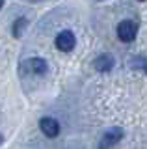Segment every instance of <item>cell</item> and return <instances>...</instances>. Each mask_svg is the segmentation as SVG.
<instances>
[{"mask_svg":"<svg viewBox=\"0 0 147 149\" xmlns=\"http://www.w3.org/2000/svg\"><path fill=\"white\" fill-rule=\"evenodd\" d=\"M116 34L117 37L123 41V43H130V41H134V37L138 34V24L134 21H121L116 28Z\"/></svg>","mask_w":147,"mask_h":149,"instance_id":"1","label":"cell"},{"mask_svg":"<svg viewBox=\"0 0 147 149\" xmlns=\"http://www.w3.org/2000/svg\"><path fill=\"white\" fill-rule=\"evenodd\" d=\"M21 67H22V71L28 73V74H45L49 65L43 58H30V60H24Z\"/></svg>","mask_w":147,"mask_h":149,"instance_id":"2","label":"cell"},{"mask_svg":"<svg viewBox=\"0 0 147 149\" xmlns=\"http://www.w3.org/2000/svg\"><path fill=\"white\" fill-rule=\"evenodd\" d=\"M75 45H76V37L73 32L63 30L56 36V49L62 50V52H71L75 49Z\"/></svg>","mask_w":147,"mask_h":149,"instance_id":"3","label":"cell"},{"mask_svg":"<svg viewBox=\"0 0 147 149\" xmlns=\"http://www.w3.org/2000/svg\"><path fill=\"white\" fill-rule=\"evenodd\" d=\"M39 129H41V132L49 138H56L60 134V123L54 118H41L39 119Z\"/></svg>","mask_w":147,"mask_h":149,"instance_id":"4","label":"cell"},{"mask_svg":"<svg viewBox=\"0 0 147 149\" xmlns=\"http://www.w3.org/2000/svg\"><path fill=\"white\" fill-rule=\"evenodd\" d=\"M123 138V130L119 127H112L108 129L106 132H104L103 136V142H101V149H110L112 146H116V143H119V140Z\"/></svg>","mask_w":147,"mask_h":149,"instance_id":"5","label":"cell"},{"mask_svg":"<svg viewBox=\"0 0 147 149\" xmlns=\"http://www.w3.org/2000/svg\"><path fill=\"white\" fill-rule=\"evenodd\" d=\"M114 63H116L114 56H110V54H101L99 58H95L93 67L97 69L99 73H108V71H112V69H114Z\"/></svg>","mask_w":147,"mask_h":149,"instance_id":"6","label":"cell"},{"mask_svg":"<svg viewBox=\"0 0 147 149\" xmlns=\"http://www.w3.org/2000/svg\"><path fill=\"white\" fill-rule=\"evenodd\" d=\"M26 24H28V21H26L24 17H21V19H17L15 22H13V28H11V34H13V37H19L22 36V32L26 30Z\"/></svg>","mask_w":147,"mask_h":149,"instance_id":"7","label":"cell"},{"mask_svg":"<svg viewBox=\"0 0 147 149\" xmlns=\"http://www.w3.org/2000/svg\"><path fill=\"white\" fill-rule=\"evenodd\" d=\"M2 6H4V0H0V9H2Z\"/></svg>","mask_w":147,"mask_h":149,"instance_id":"8","label":"cell"},{"mask_svg":"<svg viewBox=\"0 0 147 149\" xmlns=\"http://www.w3.org/2000/svg\"><path fill=\"white\" fill-rule=\"evenodd\" d=\"M4 142V136H2V134H0V143H2Z\"/></svg>","mask_w":147,"mask_h":149,"instance_id":"9","label":"cell"},{"mask_svg":"<svg viewBox=\"0 0 147 149\" xmlns=\"http://www.w3.org/2000/svg\"><path fill=\"white\" fill-rule=\"evenodd\" d=\"M140 2H145V0H140Z\"/></svg>","mask_w":147,"mask_h":149,"instance_id":"10","label":"cell"},{"mask_svg":"<svg viewBox=\"0 0 147 149\" xmlns=\"http://www.w3.org/2000/svg\"><path fill=\"white\" fill-rule=\"evenodd\" d=\"M97 2H101V0H97Z\"/></svg>","mask_w":147,"mask_h":149,"instance_id":"11","label":"cell"},{"mask_svg":"<svg viewBox=\"0 0 147 149\" xmlns=\"http://www.w3.org/2000/svg\"><path fill=\"white\" fill-rule=\"evenodd\" d=\"M145 71H147V67H145Z\"/></svg>","mask_w":147,"mask_h":149,"instance_id":"12","label":"cell"}]
</instances>
